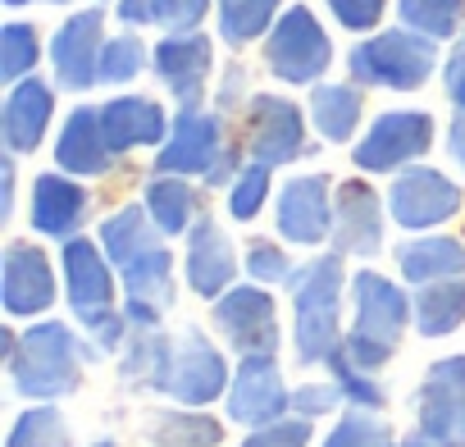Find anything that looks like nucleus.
Masks as SVG:
<instances>
[{"instance_id":"nucleus-1","label":"nucleus","mask_w":465,"mask_h":447,"mask_svg":"<svg viewBox=\"0 0 465 447\" xmlns=\"http://www.w3.org/2000/svg\"><path fill=\"white\" fill-rule=\"evenodd\" d=\"M101 361V347L64 320H37L28 333H5L10 388L28 402H60L83 388V370Z\"/></svg>"},{"instance_id":"nucleus-2","label":"nucleus","mask_w":465,"mask_h":447,"mask_svg":"<svg viewBox=\"0 0 465 447\" xmlns=\"http://www.w3.org/2000/svg\"><path fill=\"white\" fill-rule=\"evenodd\" d=\"M351 288L347 279V256L342 252H320L306 265H297L288 293H292V356L297 365H324L347 329H342V293Z\"/></svg>"},{"instance_id":"nucleus-3","label":"nucleus","mask_w":465,"mask_h":447,"mask_svg":"<svg viewBox=\"0 0 465 447\" xmlns=\"http://www.w3.org/2000/svg\"><path fill=\"white\" fill-rule=\"evenodd\" d=\"M347 293H351V324H347L342 352L351 365L379 374L397 356L406 324H415V306L406 288L383 279L379 270H356Z\"/></svg>"},{"instance_id":"nucleus-4","label":"nucleus","mask_w":465,"mask_h":447,"mask_svg":"<svg viewBox=\"0 0 465 447\" xmlns=\"http://www.w3.org/2000/svg\"><path fill=\"white\" fill-rule=\"evenodd\" d=\"M347 69L361 87H379V92H415L433 78L438 69V42L420 37L411 28H388L374 33L365 42L351 46Z\"/></svg>"},{"instance_id":"nucleus-5","label":"nucleus","mask_w":465,"mask_h":447,"mask_svg":"<svg viewBox=\"0 0 465 447\" xmlns=\"http://www.w3.org/2000/svg\"><path fill=\"white\" fill-rule=\"evenodd\" d=\"M228 383H232V370H228V356L219 352V343H210V333L201 324H183L173 333V352H169L160 392L173 406L205 411L210 402L228 397Z\"/></svg>"},{"instance_id":"nucleus-6","label":"nucleus","mask_w":465,"mask_h":447,"mask_svg":"<svg viewBox=\"0 0 465 447\" xmlns=\"http://www.w3.org/2000/svg\"><path fill=\"white\" fill-rule=\"evenodd\" d=\"M333 65V42L320 28V19L306 5H292L279 15V24L265 37V69L288 87H315Z\"/></svg>"},{"instance_id":"nucleus-7","label":"nucleus","mask_w":465,"mask_h":447,"mask_svg":"<svg viewBox=\"0 0 465 447\" xmlns=\"http://www.w3.org/2000/svg\"><path fill=\"white\" fill-rule=\"evenodd\" d=\"M210 324L238 356H279L283 329H279V302L261 283H238L210 306Z\"/></svg>"},{"instance_id":"nucleus-8","label":"nucleus","mask_w":465,"mask_h":447,"mask_svg":"<svg viewBox=\"0 0 465 447\" xmlns=\"http://www.w3.org/2000/svg\"><path fill=\"white\" fill-rule=\"evenodd\" d=\"M433 114L424 110H383L365 137L351 146V164L361 174H401L433 146Z\"/></svg>"},{"instance_id":"nucleus-9","label":"nucleus","mask_w":465,"mask_h":447,"mask_svg":"<svg viewBox=\"0 0 465 447\" xmlns=\"http://www.w3.org/2000/svg\"><path fill=\"white\" fill-rule=\"evenodd\" d=\"M460 210H465V192L442 169L411 164V169L392 174V183H388V214H392V224H401L406 233L438 229V224L456 219Z\"/></svg>"},{"instance_id":"nucleus-10","label":"nucleus","mask_w":465,"mask_h":447,"mask_svg":"<svg viewBox=\"0 0 465 447\" xmlns=\"http://www.w3.org/2000/svg\"><path fill=\"white\" fill-rule=\"evenodd\" d=\"M223 415L242 429H265L292 415V388L283 383L279 356H238V370H232L223 397Z\"/></svg>"},{"instance_id":"nucleus-11","label":"nucleus","mask_w":465,"mask_h":447,"mask_svg":"<svg viewBox=\"0 0 465 447\" xmlns=\"http://www.w3.org/2000/svg\"><path fill=\"white\" fill-rule=\"evenodd\" d=\"M415 429L433 447H465V356H442L415 388Z\"/></svg>"},{"instance_id":"nucleus-12","label":"nucleus","mask_w":465,"mask_h":447,"mask_svg":"<svg viewBox=\"0 0 465 447\" xmlns=\"http://www.w3.org/2000/svg\"><path fill=\"white\" fill-rule=\"evenodd\" d=\"M247 151L270 169L311 155L315 146L306 142V110L279 92H256L247 105Z\"/></svg>"},{"instance_id":"nucleus-13","label":"nucleus","mask_w":465,"mask_h":447,"mask_svg":"<svg viewBox=\"0 0 465 447\" xmlns=\"http://www.w3.org/2000/svg\"><path fill=\"white\" fill-rule=\"evenodd\" d=\"M60 265H64V297H69V311L83 333L119 311L114 306V265L101 252V243H92L83 233L69 238L60 247Z\"/></svg>"},{"instance_id":"nucleus-14","label":"nucleus","mask_w":465,"mask_h":447,"mask_svg":"<svg viewBox=\"0 0 465 447\" xmlns=\"http://www.w3.org/2000/svg\"><path fill=\"white\" fill-rule=\"evenodd\" d=\"M274 224H279V238H288L292 247H320L324 238H333V187H329V174H292L279 187Z\"/></svg>"},{"instance_id":"nucleus-15","label":"nucleus","mask_w":465,"mask_h":447,"mask_svg":"<svg viewBox=\"0 0 465 447\" xmlns=\"http://www.w3.org/2000/svg\"><path fill=\"white\" fill-rule=\"evenodd\" d=\"M383 210L388 196H379L365 178H342L333 187V252L374 261L383 252Z\"/></svg>"},{"instance_id":"nucleus-16","label":"nucleus","mask_w":465,"mask_h":447,"mask_svg":"<svg viewBox=\"0 0 465 447\" xmlns=\"http://www.w3.org/2000/svg\"><path fill=\"white\" fill-rule=\"evenodd\" d=\"M238 274H242V261H238V247L232 238L219 229V219L201 214L187 233V252H183V279L196 297L205 302H219L228 288H238Z\"/></svg>"},{"instance_id":"nucleus-17","label":"nucleus","mask_w":465,"mask_h":447,"mask_svg":"<svg viewBox=\"0 0 465 447\" xmlns=\"http://www.w3.org/2000/svg\"><path fill=\"white\" fill-rule=\"evenodd\" d=\"M105 15L101 10H78L60 33L51 37V69L55 87L64 92H92L101 83V51H105Z\"/></svg>"},{"instance_id":"nucleus-18","label":"nucleus","mask_w":465,"mask_h":447,"mask_svg":"<svg viewBox=\"0 0 465 447\" xmlns=\"http://www.w3.org/2000/svg\"><path fill=\"white\" fill-rule=\"evenodd\" d=\"M151 69L164 83V92L178 101V110H201L214 69V42L205 33H169L151 51Z\"/></svg>"},{"instance_id":"nucleus-19","label":"nucleus","mask_w":465,"mask_h":447,"mask_svg":"<svg viewBox=\"0 0 465 447\" xmlns=\"http://www.w3.org/2000/svg\"><path fill=\"white\" fill-rule=\"evenodd\" d=\"M60 288H55V270L51 256L33 243H10L5 261H0V302H5L10 320H33L46 315L55 306Z\"/></svg>"},{"instance_id":"nucleus-20","label":"nucleus","mask_w":465,"mask_h":447,"mask_svg":"<svg viewBox=\"0 0 465 447\" xmlns=\"http://www.w3.org/2000/svg\"><path fill=\"white\" fill-rule=\"evenodd\" d=\"M124 315L133 329H160L164 311L173 306L178 297V283H173V252L164 243L146 247L137 261H128L124 270Z\"/></svg>"},{"instance_id":"nucleus-21","label":"nucleus","mask_w":465,"mask_h":447,"mask_svg":"<svg viewBox=\"0 0 465 447\" xmlns=\"http://www.w3.org/2000/svg\"><path fill=\"white\" fill-rule=\"evenodd\" d=\"M223 146H228V142H223V114L178 110V119H173V128H169V142L155 151V174H178V178L201 174V178H205Z\"/></svg>"},{"instance_id":"nucleus-22","label":"nucleus","mask_w":465,"mask_h":447,"mask_svg":"<svg viewBox=\"0 0 465 447\" xmlns=\"http://www.w3.org/2000/svg\"><path fill=\"white\" fill-rule=\"evenodd\" d=\"M33 229L42 238L69 243L83 233V224L92 214V192L74 178V174H37L33 178Z\"/></svg>"},{"instance_id":"nucleus-23","label":"nucleus","mask_w":465,"mask_h":447,"mask_svg":"<svg viewBox=\"0 0 465 447\" xmlns=\"http://www.w3.org/2000/svg\"><path fill=\"white\" fill-rule=\"evenodd\" d=\"M114 146L105 142V124H101V105H74V114L64 119L60 137H55V164L60 174L74 178H101L114 169Z\"/></svg>"},{"instance_id":"nucleus-24","label":"nucleus","mask_w":465,"mask_h":447,"mask_svg":"<svg viewBox=\"0 0 465 447\" xmlns=\"http://www.w3.org/2000/svg\"><path fill=\"white\" fill-rule=\"evenodd\" d=\"M55 119V87L42 78H24L10 87L5 110H0V137L10 155H33Z\"/></svg>"},{"instance_id":"nucleus-25","label":"nucleus","mask_w":465,"mask_h":447,"mask_svg":"<svg viewBox=\"0 0 465 447\" xmlns=\"http://www.w3.org/2000/svg\"><path fill=\"white\" fill-rule=\"evenodd\" d=\"M101 124H105V142L114 146V155H128L137 146H164L169 142V114L160 101L151 96H114L101 105Z\"/></svg>"},{"instance_id":"nucleus-26","label":"nucleus","mask_w":465,"mask_h":447,"mask_svg":"<svg viewBox=\"0 0 465 447\" xmlns=\"http://www.w3.org/2000/svg\"><path fill=\"white\" fill-rule=\"evenodd\" d=\"M397 270L406 283L424 288V283H442V279H465V243L460 238H442V233H424L401 243L397 252Z\"/></svg>"},{"instance_id":"nucleus-27","label":"nucleus","mask_w":465,"mask_h":447,"mask_svg":"<svg viewBox=\"0 0 465 447\" xmlns=\"http://www.w3.org/2000/svg\"><path fill=\"white\" fill-rule=\"evenodd\" d=\"M142 442L146 447H223V420L196 406H164V411H151Z\"/></svg>"},{"instance_id":"nucleus-28","label":"nucleus","mask_w":465,"mask_h":447,"mask_svg":"<svg viewBox=\"0 0 465 447\" xmlns=\"http://www.w3.org/2000/svg\"><path fill=\"white\" fill-rule=\"evenodd\" d=\"M173 333L164 329H133L124 352H119V379L128 392H160L164 370H169Z\"/></svg>"},{"instance_id":"nucleus-29","label":"nucleus","mask_w":465,"mask_h":447,"mask_svg":"<svg viewBox=\"0 0 465 447\" xmlns=\"http://www.w3.org/2000/svg\"><path fill=\"white\" fill-rule=\"evenodd\" d=\"M142 205L151 210L155 229H160L164 238H187L192 224L201 219V196H196V187H192L187 178H178V174H155V178L146 183V192H142Z\"/></svg>"},{"instance_id":"nucleus-30","label":"nucleus","mask_w":465,"mask_h":447,"mask_svg":"<svg viewBox=\"0 0 465 447\" xmlns=\"http://www.w3.org/2000/svg\"><path fill=\"white\" fill-rule=\"evenodd\" d=\"M306 114L324 142H351L365 114V96L356 83H315Z\"/></svg>"},{"instance_id":"nucleus-31","label":"nucleus","mask_w":465,"mask_h":447,"mask_svg":"<svg viewBox=\"0 0 465 447\" xmlns=\"http://www.w3.org/2000/svg\"><path fill=\"white\" fill-rule=\"evenodd\" d=\"M96 243H101V252L110 256V265H114V270H124V265H128V261H137L146 247L164 243V233L155 229V219H151V210H146V205H124V210H114L110 219H101Z\"/></svg>"},{"instance_id":"nucleus-32","label":"nucleus","mask_w":465,"mask_h":447,"mask_svg":"<svg viewBox=\"0 0 465 447\" xmlns=\"http://www.w3.org/2000/svg\"><path fill=\"white\" fill-rule=\"evenodd\" d=\"M411 306H415V333L420 338H447L465 324V279L424 283V288H415Z\"/></svg>"},{"instance_id":"nucleus-33","label":"nucleus","mask_w":465,"mask_h":447,"mask_svg":"<svg viewBox=\"0 0 465 447\" xmlns=\"http://www.w3.org/2000/svg\"><path fill=\"white\" fill-rule=\"evenodd\" d=\"M279 15H283V0H219V42L242 51L256 37H270Z\"/></svg>"},{"instance_id":"nucleus-34","label":"nucleus","mask_w":465,"mask_h":447,"mask_svg":"<svg viewBox=\"0 0 465 447\" xmlns=\"http://www.w3.org/2000/svg\"><path fill=\"white\" fill-rule=\"evenodd\" d=\"M5 447H74V429L55 402H33L28 411L15 415Z\"/></svg>"},{"instance_id":"nucleus-35","label":"nucleus","mask_w":465,"mask_h":447,"mask_svg":"<svg viewBox=\"0 0 465 447\" xmlns=\"http://www.w3.org/2000/svg\"><path fill=\"white\" fill-rule=\"evenodd\" d=\"M397 15H401V28L433 42L465 33V0H397Z\"/></svg>"},{"instance_id":"nucleus-36","label":"nucleus","mask_w":465,"mask_h":447,"mask_svg":"<svg viewBox=\"0 0 465 447\" xmlns=\"http://www.w3.org/2000/svg\"><path fill=\"white\" fill-rule=\"evenodd\" d=\"M320 447H401L392 424L383 420V411H361V406H347L338 415V424L324 433Z\"/></svg>"},{"instance_id":"nucleus-37","label":"nucleus","mask_w":465,"mask_h":447,"mask_svg":"<svg viewBox=\"0 0 465 447\" xmlns=\"http://www.w3.org/2000/svg\"><path fill=\"white\" fill-rule=\"evenodd\" d=\"M324 365H329V379L342 388L347 406H361V411H383V406H388V388L379 383V374H370V370L351 365L342 347H338Z\"/></svg>"},{"instance_id":"nucleus-38","label":"nucleus","mask_w":465,"mask_h":447,"mask_svg":"<svg viewBox=\"0 0 465 447\" xmlns=\"http://www.w3.org/2000/svg\"><path fill=\"white\" fill-rule=\"evenodd\" d=\"M42 60V37L33 24H5V33H0V78H5L10 87L33 78Z\"/></svg>"},{"instance_id":"nucleus-39","label":"nucleus","mask_w":465,"mask_h":447,"mask_svg":"<svg viewBox=\"0 0 465 447\" xmlns=\"http://www.w3.org/2000/svg\"><path fill=\"white\" fill-rule=\"evenodd\" d=\"M270 187H274V169L261 164V160H247V169L238 174V183L228 187V214L238 219V224H252L265 210Z\"/></svg>"},{"instance_id":"nucleus-40","label":"nucleus","mask_w":465,"mask_h":447,"mask_svg":"<svg viewBox=\"0 0 465 447\" xmlns=\"http://www.w3.org/2000/svg\"><path fill=\"white\" fill-rule=\"evenodd\" d=\"M146 69V42L137 33H119L101 51V87H124Z\"/></svg>"},{"instance_id":"nucleus-41","label":"nucleus","mask_w":465,"mask_h":447,"mask_svg":"<svg viewBox=\"0 0 465 447\" xmlns=\"http://www.w3.org/2000/svg\"><path fill=\"white\" fill-rule=\"evenodd\" d=\"M242 270H247V279L252 283H261V288H274V283H292V274H297V265H292V256L279 247V243H270V238H256V243H247V261H242Z\"/></svg>"},{"instance_id":"nucleus-42","label":"nucleus","mask_w":465,"mask_h":447,"mask_svg":"<svg viewBox=\"0 0 465 447\" xmlns=\"http://www.w3.org/2000/svg\"><path fill=\"white\" fill-rule=\"evenodd\" d=\"M342 406H347V397L333 379H306L292 388V415H302V420H324Z\"/></svg>"},{"instance_id":"nucleus-43","label":"nucleus","mask_w":465,"mask_h":447,"mask_svg":"<svg viewBox=\"0 0 465 447\" xmlns=\"http://www.w3.org/2000/svg\"><path fill=\"white\" fill-rule=\"evenodd\" d=\"M315 442V420H302V415H288L279 424H265V429H247V438L238 447H311Z\"/></svg>"},{"instance_id":"nucleus-44","label":"nucleus","mask_w":465,"mask_h":447,"mask_svg":"<svg viewBox=\"0 0 465 447\" xmlns=\"http://www.w3.org/2000/svg\"><path fill=\"white\" fill-rule=\"evenodd\" d=\"M205 15H210V0H155V24L169 33H196Z\"/></svg>"},{"instance_id":"nucleus-45","label":"nucleus","mask_w":465,"mask_h":447,"mask_svg":"<svg viewBox=\"0 0 465 447\" xmlns=\"http://www.w3.org/2000/svg\"><path fill=\"white\" fill-rule=\"evenodd\" d=\"M329 10H333V19H338L342 28L370 33V28H379V19H383V10H388V0H329Z\"/></svg>"},{"instance_id":"nucleus-46","label":"nucleus","mask_w":465,"mask_h":447,"mask_svg":"<svg viewBox=\"0 0 465 447\" xmlns=\"http://www.w3.org/2000/svg\"><path fill=\"white\" fill-rule=\"evenodd\" d=\"M252 96L256 92H247V69L242 65H228L223 69V78H219V96H214V114H232L238 105H252Z\"/></svg>"},{"instance_id":"nucleus-47","label":"nucleus","mask_w":465,"mask_h":447,"mask_svg":"<svg viewBox=\"0 0 465 447\" xmlns=\"http://www.w3.org/2000/svg\"><path fill=\"white\" fill-rule=\"evenodd\" d=\"M442 87H447V101L456 110H465V33L456 37V46H451L447 65H442Z\"/></svg>"},{"instance_id":"nucleus-48","label":"nucleus","mask_w":465,"mask_h":447,"mask_svg":"<svg viewBox=\"0 0 465 447\" xmlns=\"http://www.w3.org/2000/svg\"><path fill=\"white\" fill-rule=\"evenodd\" d=\"M242 169H247V160L238 155V146H223V151H219V160L210 164V174H205L201 183H205V187H232Z\"/></svg>"},{"instance_id":"nucleus-49","label":"nucleus","mask_w":465,"mask_h":447,"mask_svg":"<svg viewBox=\"0 0 465 447\" xmlns=\"http://www.w3.org/2000/svg\"><path fill=\"white\" fill-rule=\"evenodd\" d=\"M114 10L128 28H146L155 24V0H114Z\"/></svg>"},{"instance_id":"nucleus-50","label":"nucleus","mask_w":465,"mask_h":447,"mask_svg":"<svg viewBox=\"0 0 465 447\" xmlns=\"http://www.w3.org/2000/svg\"><path fill=\"white\" fill-rule=\"evenodd\" d=\"M15 214V155L0 160V219Z\"/></svg>"},{"instance_id":"nucleus-51","label":"nucleus","mask_w":465,"mask_h":447,"mask_svg":"<svg viewBox=\"0 0 465 447\" xmlns=\"http://www.w3.org/2000/svg\"><path fill=\"white\" fill-rule=\"evenodd\" d=\"M447 151H451V160L465 169V110H456V119H451V128H447Z\"/></svg>"},{"instance_id":"nucleus-52","label":"nucleus","mask_w":465,"mask_h":447,"mask_svg":"<svg viewBox=\"0 0 465 447\" xmlns=\"http://www.w3.org/2000/svg\"><path fill=\"white\" fill-rule=\"evenodd\" d=\"M401 447H433V442H429V438H424L420 429H411V433L401 438Z\"/></svg>"},{"instance_id":"nucleus-53","label":"nucleus","mask_w":465,"mask_h":447,"mask_svg":"<svg viewBox=\"0 0 465 447\" xmlns=\"http://www.w3.org/2000/svg\"><path fill=\"white\" fill-rule=\"evenodd\" d=\"M92 447H119V442H114V438H96Z\"/></svg>"},{"instance_id":"nucleus-54","label":"nucleus","mask_w":465,"mask_h":447,"mask_svg":"<svg viewBox=\"0 0 465 447\" xmlns=\"http://www.w3.org/2000/svg\"><path fill=\"white\" fill-rule=\"evenodd\" d=\"M5 5H28V0H5Z\"/></svg>"},{"instance_id":"nucleus-55","label":"nucleus","mask_w":465,"mask_h":447,"mask_svg":"<svg viewBox=\"0 0 465 447\" xmlns=\"http://www.w3.org/2000/svg\"><path fill=\"white\" fill-rule=\"evenodd\" d=\"M55 5H69V0H55Z\"/></svg>"}]
</instances>
